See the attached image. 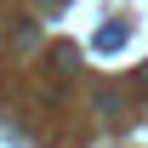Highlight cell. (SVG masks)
Returning <instances> with one entry per match:
<instances>
[{
  "instance_id": "cell-1",
  "label": "cell",
  "mask_w": 148,
  "mask_h": 148,
  "mask_svg": "<svg viewBox=\"0 0 148 148\" xmlns=\"http://www.w3.org/2000/svg\"><path fill=\"white\" fill-rule=\"evenodd\" d=\"M51 69L57 74H74L80 69V51H74V46H51Z\"/></svg>"
},
{
  "instance_id": "cell-3",
  "label": "cell",
  "mask_w": 148,
  "mask_h": 148,
  "mask_svg": "<svg viewBox=\"0 0 148 148\" xmlns=\"http://www.w3.org/2000/svg\"><path fill=\"white\" fill-rule=\"evenodd\" d=\"M137 80H143V86H148V63H143V69H137Z\"/></svg>"
},
{
  "instance_id": "cell-2",
  "label": "cell",
  "mask_w": 148,
  "mask_h": 148,
  "mask_svg": "<svg viewBox=\"0 0 148 148\" xmlns=\"http://www.w3.org/2000/svg\"><path fill=\"white\" fill-rule=\"evenodd\" d=\"M97 46H103V51L125 46V23H103V29H97Z\"/></svg>"
}]
</instances>
